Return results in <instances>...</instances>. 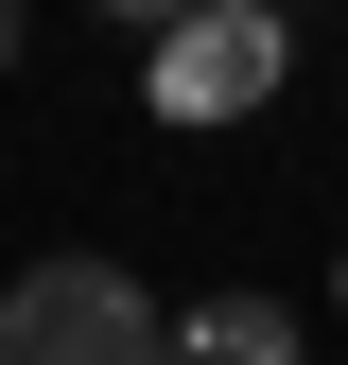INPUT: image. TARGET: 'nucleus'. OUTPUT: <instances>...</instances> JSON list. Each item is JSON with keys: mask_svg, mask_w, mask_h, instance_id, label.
Returning <instances> with one entry per match:
<instances>
[{"mask_svg": "<svg viewBox=\"0 0 348 365\" xmlns=\"http://www.w3.org/2000/svg\"><path fill=\"white\" fill-rule=\"evenodd\" d=\"M174 365H296V313L279 296H209V313H174Z\"/></svg>", "mask_w": 348, "mask_h": 365, "instance_id": "obj_3", "label": "nucleus"}, {"mask_svg": "<svg viewBox=\"0 0 348 365\" xmlns=\"http://www.w3.org/2000/svg\"><path fill=\"white\" fill-rule=\"evenodd\" d=\"M279 70H296V18H279V0H209V18H174L157 35V122H261V105H279Z\"/></svg>", "mask_w": 348, "mask_h": 365, "instance_id": "obj_2", "label": "nucleus"}, {"mask_svg": "<svg viewBox=\"0 0 348 365\" xmlns=\"http://www.w3.org/2000/svg\"><path fill=\"white\" fill-rule=\"evenodd\" d=\"M0 70H18V0H0Z\"/></svg>", "mask_w": 348, "mask_h": 365, "instance_id": "obj_5", "label": "nucleus"}, {"mask_svg": "<svg viewBox=\"0 0 348 365\" xmlns=\"http://www.w3.org/2000/svg\"><path fill=\"white\" fill-rule=\"evenodd\" d=\"M0 365H174V313L105 244H53V261L0 279Z\"/></svg>", "mask_w": 348, "mask_h": 365, "instance_id": "obj_1", "label": "nucleus"}, {"mask_svg": "<svg viewBox=\"0 0 348 365\" xmlns=\"http://www.w3.org/2000/svg\"><path fill=\"white\" fill-rule=\"evenodd\" d=\"M87 18H122V35H174V18H209V0H87Z\"/></svg>", "mask_w": 348, "mask_h": 365, "instance_id": "obj_4", "label": "nucleus"}]
</instances>
